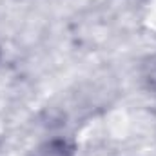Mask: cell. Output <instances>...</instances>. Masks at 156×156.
Listing matches in <instances>:
<instances>
[{
  "label": "cell",
  "mask_w": 156,
  "mask_h": 156,
  "mask_svg": "<svg viewBox=\"0 0 156 156\" xmlns=\"http://www.w3.org/2000/svg\"><path fill=\"white\" fill-rule=\"evenodd\" d=\"M73 147L64 140H51L38 149L37 156H71Z\"/></svg>",
  "instance_id": "cell-1"
},
{
  "label": "cell",
  "mask_w": 156,
  "mask_h": 156,
  "mask_svg": "<svg viewBox=\"0 0 156 156\" xmlns=\"http://www.w3.org/2000/svg\"><path fill=\"white\" fill-rule=\"evenodd\" d=\"M144 80L147 82V87L156 91V56L149 60V64H145L144 67Z\"/></svg>",
  "instance_id": "cell-2"
}]
</instances>
